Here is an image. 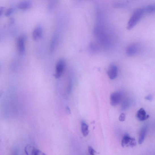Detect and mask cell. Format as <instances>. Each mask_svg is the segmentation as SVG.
<instances>
[{
	"label": "cell",
	"mask_w": 155,
	"mask_h": 155,
	"mask_svg": "<svg viewBox=\"0 0 155 155\" xmlns=\"http://www.w3.org/2000/svg\"><path fill=\"white\" fill-rule=\"evenodd\" d=\"M145 14L143 8L138 9L132 15L127 25V29L131 30L133 29L138 24Z\"/></svg>",
	"instance_id": "6da1fadb"
},
{
	"label": "cell",
	"mask_w": 155,
	"mask_h": 155,
	"mask_svg": "<svg viewBox=\"0 0 155 155\" xmlns=\"http://www.w3.org/2000/svg\"><path fill=\"white\" fill-rule=\"evenodd\" d=\"M141 50L140 45L138 43L131 44L126 49V53L129 56H133L140 52Z\"/></svg>",
	"instance_id": "7a4b0ae2"
},
{
	"label": "cell",
	"mask_w": 155,
	"mask_h": 155,
	"mask_svg": "<svg viewBox=\"0 0 155 155\" xmlns=\"http://www.w3.org/2000/svg\"><path fill=\"white\" fill-rule=\"evenodd\" d=\"M66 66L65 61L63 59H61L57 62L54 76L56 78H60L64 71Z\"/></svg>",
	"instance_id": "3957f363"
},
{
	"label": "cell",
	"mask_w": 155,
	"mask_h": 155,
	"mask_svg": "<svg viewBox=\"0 0 155 155\" xmlns=\"http://www.w3.org/2000/svg\"><path fill=\"white\" fill-rule=\"evenodd\" d=\"M122 146L130 147H133L136 144V140L135 138L131 137L128 135H125L123 137L121 143Z\"/></svg>",
	"instance_id": "277c9868"
},
{
	"label": "cell",
	"mask_w": 155,
	"mask_h": 155,
	"mask_svg": "<svg viewBox=\"0 0 155 155\" xmlns=\"http://www.w3.org/2000/svg\"><path fill=\"white\" fill-rule=\"evenodd\" d=\"M26 38L24 36H20L16 41V46L18 52L21 55L24 54L25 51V41Z\"/></svg>",
	"instance_id": "5b68a950"
},
{
	"label": "cell",
	"mask_w": 155,
	"mask_h": 155,
	"mask_svg": "<svg viewBox=\"0 0 155 155\" xmlns=\"http://www.w3.org/2000/svg\"><path fill=\"white\" fill-rule=\"evenodd\" d=\"M122 95L120 92H116L112 93L110 96V103L115 106L119 104L121 101Z\"/></svg>",
	"instance_id": "8992f818"
},
{
	"label": "cell",
	"mask_w": 155,
	"mask_h": 155,
	"mask_svg": "<svg viewBox=\"0 0 155 155\" xmlns=\"http://www.w3.org/2000/svg\"><path fill=\"white\" fill-rule=\"evenodd\" d=\"M43 33L42 27L39 25L36 26L33 32V37L35 41H37L42 37Z\"/></svg>",
	"instance_id": "52a82bcc"
},
{
	"label": "cell",
	"mask_w": 155,
	"mask_h": 155,
	"mask_svg": "<svg viewBox=\"0 0 155 155\" xmlns=\"http://www.w3.org/2000/svg\"><path fill=\"white\" fill-rule=\"evenodd\" d=\"M118 68L114 64L111 65L108 68L107 74L109 78L111 80L116 78L118 74Z\"/></svg>",
	"instance_id": "ba28073f"
},
{
	"label": "cell",
	"mask_w": 155,
	"mask_h": 155,
	"mask_svg": "<svg viewBox=\"0 0 155 155\" xmlns=\"http://www.w3.org/2000/svg\"><path fill=\"white\" fill-rule=\"evenodd\" d=\"M32 6V3L28 0L23 1L18 4L17 7L22 10H26L30 8Z\"/></svg>",
	"instance_id": "9c48e42d"
},
{
	"label": "cell",
	"mask_w": 155,
	"mask_h": 155,
	"mask_svg": "<svg viewBox=\"0 0 155 155\" xmlns=\"http://www.w3.org/2000/svg\"><path fill=\"white\" fill-rule=\"evenodd\" d=\"M137 117L141 121H144L148 118L149 116L146 115V112L144 109L142 108L139 110L137 113Z\"/></svg>",
	"instance_id": "30bf717a"
},
{
	"label": "cell",
	"mask_w": 155,
	"mask_h": 155,
	"mask_svg": "<svg viewBox=\"0 0 155 155\" xmlns=\"http://www.w3.org/2000/svg\"><path fill=\"white\" fill-rule=\"evenodd\" d=\"M25 151L27 154L28 153H31L32 154L38 155L41 153V152L38 149L29 145L25 148Z\"/></svg>",
	"instance_id": "8fae6325"
},
{
	"label": "cell",
	"mask_w": 155,
	"mask_h": 155,
	"mask_svg": "<svg viewBox=\"0 0 155 155\" xmlns=\"http://www.w3.org/2000/svg\"><path fill=\"white\" fill-rule=\"evenodd\" d=\"M147 128L146 126H145L143 127L142 129H141L139 140V144H142L143 142L146 135L147 133Z\"/></svg>",
	"instance_id": "7c38bea8"
},
{
	"label": "cell",
	"mask_w": 155,
	"mask_h": 155,
	"mask_svg": "<svg viewBox=\"0 0 155 155\" xmlns=\"http://www.w3.org/2000/svg\"><path fill=\"white\" fill-rule=\"evenodd\" d=\"M144 14H152L155 12V4L150 5L143 8Z\"/></svg>",
	"instance_id": "4fadbf2b"
},
{
	"label": "cell",
	"mask_w": 155,
	"mask_h": 155,
	"mask_svg": "<svg viewBox=\"0 0 155 155\" xmlns=\"http://www.w3.org/2000/svg\"><path fill=\"white\" fill-rule=\"evenodd\" d=\"M81 130L83 136L86 137L88 135L89 132V126L84 121L81 122Z\"/></svg>",
	"instance_id": "5bb4252c"
},
{
	"label": "cell",
	"mask_w": 155,
	"mask_h": 155,
	"mask_svg": "<svg viewBox=\"0 0 155 155\" xmlns=\"http://www.w3.org/2000/svg\"><path fill=\"white\" fill-rule=\"evenodd\" d=\"M14 9L13 8H9L5 12V15L7 17H8L11 16L14 11Z\"/></svg>",
	"instance_id": "9a60e30c"
},
{
	"label": "cell",
	"mask_w": 155,
	"mask_h": 155,
	"mask_svg": "<svg viewBox=\"0 0 155 155\" xmlns=\"http://www.w3.org/2000/svg\"><path fill=\"white\" fill-rule=\"evenodd\" d=\"M72 88V81L71 80H69V82H68V87H67L68 92L69 93H71Z\"/></svg>",
	"instance_id": "2e32d148"
},
{
	"label": "cell",
	"mask_w": 155,
	"mask_h": 155,
	"mask_svg": "<svg viewBox=\"0 0 155 155\" xmlns=\"http://www.w3.org/2000/svg\"><path fill=\"white\" fill-rule=\"evenodd\" d=\"M125 114L123 113H122L121 114L119 118V120L120 121L123 122L125 120Z\"/></svg>",
	"instance_id": "e0dca14e"
},
{
	"label": "cell",
	"mask_w": 155,
	"mask_h": 155,
	"mask_svg": "<svg viewBox=\"0 0 155 155\" xmlns=\"http://www.w3.org/2000/svg\"><path fill=\"white\" fill-rule=\"evenodd\" d=\"M88 151L91 155H94L96 152L95 150L92 147L90 146L88 147Z\"/></svg>",
	"instance_id": "ac0fdd59"
},
{
	"label": "cell",
	"mask_w": 155,
	"mask_h": 155,
	"mask_svg": "<svg viewBox=\"0 0 155 155\" xmlns=\"http://www.w3.org/2000/svg\"><path fill=\"white\" fill-rule=\"evenodd\" d=\"M145 99L149 100L150 101H151L153 100V97L151 95H149L147 96L145 98Z\"/></svg>",
	"instance_id": "d6986e66"
},
{
	"label": "cell",
	"mask_w": 155,
	"mask_h": 155,
	"mask_svg": "<svg viewBox=\"0 0 155 155\" xmlns=\"http://www.w3.org/2000/svg\"><path fill=\"white\" fill-rule=\"evenodd\" d=\"M4 10V8L1 7L0 8V16L1 17L3 14Z\"/></svg>",
	"instance_id": "ffe728a7"
},
{
	"label": "cell",
	"mask_w": 155,
	"mask_h": 155,
	"mask_svg": "<svg viewBox=\"0 0 155 155\" xmlns=\"http://www.w3.org/2000/svg\"><path fill=\"white\" fill-rule=\"evenodd\" d=\"M14 19H13V18H11L10 20V22H9V23H10V25H12L14 23Z\"/></svg>",
	"instance_id": "44dd1931"
},
{
	"label": "cell",
	"mask_w": 155,
	"mask_h": 155,
	"mask_svg": "<svg viewBox=\"0 0 155 155\" xmlns=\"http://www.w3.org/2000/svg\"><path fill=\"white\" fill-rule=\"evenodd\" d=\"M66 109H67V112H68V113L69 114H70L71 111L70 108L69 107H67L66 108Z\"/></svg>",
	"instance_id": "7402d4cb"
}]
</instances>
